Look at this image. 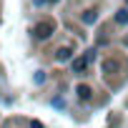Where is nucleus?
Instances as JSON below:
<instances>
[{
    "label": "nucleus",
    "mask_w": 128,
    "mask_h": 128,
    "mask_svg": "<svg viewBox=\"0 0 128 128\" xmlns=\"http://www.w3.org/2000/svg\"><path fill=\"white\" fill-rule=\"evenodd\" d=\"M48 3H55V0H48Z\"/></svg>",
    "instance_id": "8"
},
{
    "label": "nucleus",
    "mask_w": 128,
    "mask_h": 128,
    "mask_svg": "<svg viewBox=\"0 0 128 128\" xmlns=\"http://www.w3.org/2000/svg\"><path fill=\"white\" fill-rule=\"evenodd\" d=\"M33 33H35V38H40V40H45L50 33H53V25L50 23H38L35 28H33Z\"/></svg>",
    "instance_id": "1"
},
{
    "label": "nucleus",
    "mask_w": 128,
    "mask_h": 128,
    "mask_svg": "<svg viewBox=\"0 0 128 128\" xmlns=\"http://www.w3.org/2000/svg\"><path fill=\"white\" fill-rule=\"evenodd\" d=\"M30 128H43V123H40V120H33V123H30Z\"/></svg>",
    "instance_id": "7"
},
{
    "label": "nucleus",
    "mask_w": 128,
    "mask_h": 128,
    "mask_svg": "<svg viewBox=\"0 0 128 128\" xmlns=\"http://www.w3.org/2000/svg\"><path fill=\"white\" fill-rule=\"evenodd\" d=\"M76 93H78L83 100H88V98H90V88H88V86H78V90H76Z\"/></svg>",
    "instance_id": "4"
},
{
    "label": "nucleus",
    "mask_w": 128,
    "mask_h": 128,
    "mask_svg": "<svg viewBox=\"0 0 128 128\" xmlns=\"http://www.w3.org/2000/svg\"><path fill=\"white\" fill-rule=\"evenodd\" d=\"M83 20H86V23H93V20H96V13H86Z\"/></svg>",
    "instance_id": "6"
},
{
    "label": "nucleus",
    "mask_w": 128,
    "mask_h": 128,
    "mask_svg": "<svg viewBox=\"0 0 128 128\" xmlns=\"http://www.w3.org/2000/svg\"><path fill=\"white\" fill-rule=\"evenodd\" d=\"M116 20H118L120 25H126V23H128V10H118V15H116Z\"/></svg>",
    "instance_id": "5"
},
{
    "label": "nucleus",
    "mask_w": 128,
    "mask_h": 128,
    "mask_svg": "<svg viewBox=\"0 0 128 128\" xmlns=\"http://www.w3.org/2000/svg\"><path fill=\"white\" fill-rule=\"evenodd\" d=\"M86 66H88V58H86V55H83V58H76V60H73V73L83 76V73H86Z\"/></svg>",
    "instance_id": "2"
},
{
    "label": "nucleus",
    "mask_w": 128,
    "mask_h": 128,
    "mask_svg": "<svg viewBox=\"0 0 128 128\" xmlns=\"http://www.w3.org/2000/svg\"><path fill=\"white\" fill-rule=\"evenodd\" d=\"M70 55H73L70 48H60V50H58V60H70Z\"/></svg>",
    "instance_id": "3"
}]
</instances>
